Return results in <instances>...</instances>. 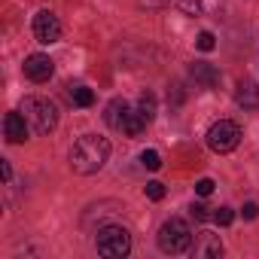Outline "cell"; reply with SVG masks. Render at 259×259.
Returning <instances> with one entry per match:
<instances>
[{"instance_id":"cell-1","label":"cell","mask_w":259,"mask_h":259,"mask_svg":"<svg viewBox=\"0 0 259 259\" xmlns=\"http://www.w3.org/2000/svg\"><path fill=\"white\" fill-rule=\"evenodd\" d=\"M107 159H110V141L101 135H85L70 150V168L73 174H82V177L98 174L107 165Z\"/></svg>"},{"instance_id":"cell-2","label":"cell","mask_w":259,"mask_h":259,"mask_svg":"<svg viewBox=\"0 0 259 259\" xmlns=\"http://www.w3.org/2000/svg\"><path fill=\"white\" fill-rule=\"evenodd\" d=\"M22 113H25V119H28L34 135H49V132H55V125H58V107H55V101H49L43 95L25 98L22 101Z\"/></svg>"},{"instance_id":"cell-3","label":"cell","mask_w":259,"mask_h":259,"mask_svg":"<svg viewBox=\"0 0 259 259\" xmlns=\"http://www.w3.org/2000/svg\"><path fill=\"white\" fill-rule=\"evenodd\" d=\"M159 250L162 253H171V256H180V253H189L192 250V232L183 220H168L162 229H159Z\"/></svg>"},{"instance_id":"cell-4","label":"cell","mask_w":259,"mask_h":259,"mask_svg":"<svg viewBox=\"0 0 259 259\" xmlns=\"http://www.w3.org/2000/svg\"><path fill=\"white\" fill-rule=\"evenodd\" d=\"M95 244H98V253L107 256V259H122V256L132 253V235H128V229H122V226L98 229Z\"/></svg>"},{"instance_id":"cell-5","label":"cell","mask_w":259,"mask_h":259,"mask_svg":"<svg viewBox=\"0 0 259 259\" xmlns=\"http://www.w3.org/2000/svg\"><path fill=\"white\" fill-rule=\"evenodd\" d=\"M241 144V128L232 122V119H220L210 125V132H207V147L213 153H232L235 147Z\"/></svg>"},{"instance_id":"cell-6","label":"cell","mask_w":259,"mask_h":259,"mask_svg":"<svg viewBox=\"0 0 259 259\" xmlns=\"http://www.w3.org/2000/svg\"><path fill=\"white\" fill-rule=\"evenodd\" d=\"M34 37H37V43H43V46L58 43V40H61V22H58V16L49 13V10H40V13L34 16Z\"/></svg>"},{"instance_id":"cell-7","label":"cell","mask_w":259,"mask_h":259,"mask_svg":"<svg viewBox=\"0 0 259 259\" xmlns=\"http://www.w3.org/2000/svg\"><path fill=\"white\" fill-rule=\"evenodd\" d=\"M192 253H195L198 259H220V256H223V241H220V235H213V232H198V235L192 238Z\"/></svg>"},{"instance_id":"cell-8","label":"cell","mask_w":259,"mask_h":259,"mask_svg":"<svg viewBox=\"0 0 259 259\" xmlns=\"http://www.w3.org/2000/svg\"><path fill=\"white\" fill-rule=\"evenodd\" d=\"M55 73V64H52V58L49 55H28L25 58V76L31 79V82H46L49 76Z\"/></svg>"},{"instance_id":"cell-9","label":"cell","mask_w":259,"mask_h":259,"mask_svg":"<svg viewBox=\"0 0 259 259\" xmlns=\"http://www.w3.org/2000/svg\"><path fill=\"white\" fill-rule=\"evenodd\" d=\"M28 132H31V125H28V119H25L22 110L4 116V138H7L10 144H22V141H28Z\"/></svg>"},{"instance_id":"cell-10","label":"cell","mask_w":259,"mask_h":259,"mask_svg":"<svg viewBox=\"0 0 259 259\" xmlns=\"http://www.w3.org/2000/svg\"><path fill=\"white\" fill-rule=\"evenodd\" d=\"M235 104L244 107V110H256L259 107V85L253 79H241L238 89H235Z\"/></svg>"},{"instance_id":"cell-11","label":"cell","mask_w":259,"mask_h":259,"mask_svg":"<svg viewBox=\"0 0 259 259\" xmlns=\"http://www.w3.org/2000/svg\"><path fill=\"white\" fill-rule=\"evenodd\" d=\"M147 125H150V122L144 119V113H141V110H132V107H128L119 132H122V135H128V138H141V135L147 132Z\"/></svg>"},{"instance_id":"cell-12","label":"cell","mask_w":259,"mask_h":259,"mask_svg":"<svg viewBox=\"0 0 259 259\" xmlns=\"http://www.w3.org/2000/svg\"><path fill=\"white\" fill-rule=\"evenodd\" d=\"M189 76H192L201 89H213V85L220 82V70L210 67V64H204V61H195V64L189 67Z\"/></svg>"},{"instance_id":"cell-13","label":"cell","mask_w":259,"mask_h":259,"mask_svg":"<svg viewBox=\"0 0 259 259\" xmlns=\"http://www.w3.org/2000/svg\"><path fill=\"white\" fill-rule=\"evenodd\" d=\"M125 110H128V104L122 101V98H116V101H110L107 104V113H104V119H107V125L110 128H122V119H125Z\"/></svg>"},{"instance_id":"cell-14","label":"cell","mask_w":259,"mask_h":259,"mask_svg":"<svg viewBox=\"0 0 259 259\" xmlns=\"http://www.w3.org/2000/svg\"><path fill=\"white\" fill-rule=\"evenodd\" d=\"M138 110L144 113L147 122H153V119H156V95H153V92H144V95L138 98Z\"/></svg>"},{"instance_id":"cell-15","label":"cell","mask_w":259,"mask_h":259,"mask_svg":"<svg viewBox=\"0 0 259 259\" xmlns=\"http://www.w3.org/2000/svg\"><path fill=\"white\" fill-rule=\"evenodd\" d=\"M70 101H73L76 107H92V104H95V92L85 89V85H76V89H70Z\"/></svg>"},{"instance_id":"cell-16","label":"cell","mask_w":259,"mask_h":259,"mask_svg":"<svg viewBox=\"0 0 259 259\" xmlns=\"http://www.w3.org/2000/svg\"><path fill=\"white\" fill-rule=\"evenodd\" d=\"M141 165L150 168V171H159V168H162V156H159L156 150H144V153H141Z\"/></svg>"},{"instance_id":"cell-17","label":"cell","mask_w":259,"mask_h":259,"mask_svg":"<svg viewBox=\"0 0 259 259\" xmlns=\"http://www.w3.org/2000/svg\"><path fill=\"white\" fill-rule=\"evenodd\" d=\"M144 192H147V198H150V201H162V198H165V183H159V180H150Z\"/></svg>"},{"instance_id":"cell-18","label":"cell","mask_w":259,"mask_h":259,"mask_svg":"<svg viewBox=\"0 0 259 259\" xmlns=\"http://www.w3.org/2000/svg\"><path fill=\"white\" fill-rule=\"evenodd\" d=\"M177 7H180L186 16H198L201 7H204V0H177Z\"/></svg>"},{"instance_id":"cell-19","label":"cell","mask_w":259,"mask_h":259,"mask_svg":"<svg viewBox=\"0 0 259 259\" xmlns=\"http://www.w3.org/2000/svg\"><path fill=\"white\" fill-rule=\"evenodd\" d=\"M195 46H198L201 52H210V49L217 46V40H213V34H210V31H201V34H198V40H195Z\"/></svg>"},{"instance_id":"cell-20","label":"cell","mask_w":259,"mask_h":259,"mask_svg":"<svg viewBox=\"0 0 259 259\" xmlns=\"http://www.w3.org/2000/svg\"><path fill=\"white\" fill-rule=\"evenodd\" d=\"M213 220H217L220 226H232V220H235V210H232V207H217Z\"/></svg>"},{"instance_id":"cell-21","label":"cell","mask_w":259,"mask_h":259,"mask_svg":"<svg viewBox=\"0 0 259 259\" xmlns=\"http://www.w3.org/2000/svg\"><path fill=\"white\" fill-rule=\"evenodd\" d=\"M171 0H138V7L141 10H162V7H168Z\"/></svg>"},{"instance_id":"cell-22","label":"cell","mask_w":259,"mask_h":259,"mask_svg":"<svg viewBox=\"0 0 259 259\" xmlns=\"http://www.w3.org/2000/svg\"><path fill=\"white\" fill-rule=\"evenodd\" d=\"M195 192H198V195H210V192H213V180H207V177H201V180L195 183Z\"/></svg>"},{"instance_id":"cell-23","label":"cell","mask_w":259,"mask_h":259,"mask_svg":"<svg viewBox=\"0 0 259 259\" xmlns=\"http://www.w3.org/2000/svg\"><path fill=\"white\" fill-rule=\"evenodd\" d=\"M241 213H244V220H256V217H259V204H256V201H247Z\"/></svg>"},{"instance_id":"cell-24","label":"cell","mask_w":259,"mask_h":259,"mask_svg":"<svg viewBox=\"0 0 259 259\" xmlns=\"http://www.w3.org/2000/svg\"><path fill=\"white\" fill-rule=\"evenodd\" d=\"M189 210H192V220H198V223L207 220V207H204V204H192Z\"/></svg>"},{"instance_id":"cell-25","label":"cell","mask_w":259,"mask_h":259,"mask_svg":"<svg viewBox=\"0 0 259 259\" xmlns=\"http://www.w3.org/2000/svg\"><path fill=\"white\" fill-rule=\"evenodd\" d=\"M183 101V92H180V85H174V92H168V104H180Z\"/></svg>"},{"instance_id":"cell-26","label":"cell","mask_w":259,"mask_h":259,"mask_svg":"<svg viewBox=\"0 0 259 259\" xmlns=\"http://www.w3.org/2000/svg\"><path fill=\"white\" fill-rule=\"evenodd\" d=\"M0 171H4V180L10 183V177H13V168H10V162L4 159V162H0Z\"/></svg>"}]
</instances>
